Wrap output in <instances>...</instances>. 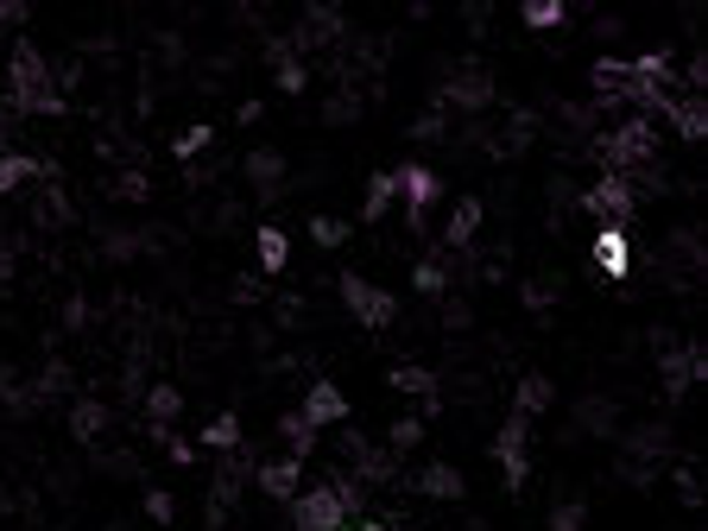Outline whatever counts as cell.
<instances>
[{"instance_id": "cell-45", "label": "cell", "mask_w": 708, "mask_h": 531, "mask_svg": "<svg viewBox=\"0 0 708 531\" xmlns=\"http://www.w3.org/2000/svg\"><path fill=\"white\" fill-rule=\"evenodd\" d=\"M26 20H32V13H26L20 0H0V26H26Z\"/></svg>"}, {"instance_id": "cell-41", "label": "cell", "mask_w": 708, "mask_h": 531, "mask_svg": "<svg viewBox=\"0 0 708 531\" xmlns=\"http://www.w3.org/2000/svg\"><path fill=\"white\" fill-rule=\"evenodd\" d=\"M677 493H684V507H702V474H696V462H677Z\"/></svg>"}, {"instance_id": "cell-46", "label": "cell", "mask_w": 708, "mask_h": 531, "mask_svg": "<svg viewBox=\"0 0 708 531\" xmlns=\"http://www.w3.org/2000/svg\"><path fill=\"white\" fill-rule=\"evenodd\" d=\"M354 531H393L386 519H354Z\"/></svg>"}, {"instance_id": "cell-17", "label": "cell", "mask_w": 708, "mask_h": 531, "mask_svg": "<svg viewBox=\"0 0 708 531\" xmlns=\"http://www.w3.org/2000/svg\"><path fill=\"white\" fill-rule=\"evenodd\" d=\"M412 488L424 493V500H462V493H469V481H462V469H455V462H424V469L412 474Z\"/></svg>"}, {"instance_id": "cell-9", "label": "cell", "mask_w": 708, "mask_h": 531, "mask_svg": "<svg viewBox=\"0 0 708 531\" xmlns=\"http://www.w3.org/2000/svg\"><path fill=\"white\" fill-rule=\"evenodd\" d=\"M493 462H500V474H507V493H519L531 481V424L525 417H507V424H500V436H493Z\"/></svg>"}, {"instance_id": "cell-18", "label": "cell", "mask_w": 708, "mask_h": 531, "mask_svg": "<svg viewBox=\"0 0 708 531\" xmlns=\"http://www.w3.org/2000/svg\"><path fill=\"white\" fill-rule=\"evenodd\" d=\"M266 58H273V82H278V96H304L311 89V70H304V58H297L285 39L266 45Z\"/></svg>"}, {"instance_id": "cell-3", "label": "cell", "mask_w": 708, "mask_h": 531, "mask_svg": "<svg viewBox=\"0 0 708 531\" xmlns=\"http://www.w3.org/2000/svg\"><path fill=\"white\" fill-rule=\"evenodd\" d=\"M493 101H500V82H493V70H488L481 58H462L450 77L436 82L431 108H436V115H450V108H455V115H488Z\"/></svg>"}, {"instance_id": "cell-5", "label": "cell", "mask_w": 708, "mask_h": 531, "mask_svg": "<svg viewBox=\"0 0 708 531\" xmlns=\"http://www.w3.org/2000/svg\"><path fill=\"white\" fill-rule=\"evenodd\" d=\"M658 380H665L670 399H684L689 386L708 380V348L702 342H670V335H658Z\"/></svg>"}, {"instance_id": "cell-7", "label": "cell", "mask_w": 708, "mask_h": 531, "mask_svg": "<svg viewBox=\"0 0 708 531\" xmlns=\"http://www.w3.org/2000/svg\"><path fill=\"white\" fill-rule=\"evenodd\" d=\"M670 455V431L665 424H639L627 436V455H620V474H627L632 488H651L658 481V462Z\"/></svg>"}, {"instance_id": "cell-4", "label": "cell", "mask_w": 708, "mask_h": 531, "mask_svg": "<svg viewBox=\"0 0 708 531\" xmlns=\"http://www.w3.org/2000/svg\"><path fill=\"white\" fill-rule=\"evenodd\" d=\"M335 292H342V304H348V316L361 323V330H393L399 323V297L386 292V285H374V278L342 273L335 278Z\"/></svg>"}, {"instance_id": "cell-2", "label": "cell", "mask_w": 708, "mask_h": 531, "mask_svg": "<svg viewBox=\"0 0 708 531\" xmlns=\"http://www.w3.org/2000/svg\"><path fill=\"white\" fill-rule=\"evenodd\" d=\"M589 153L601 158V171L608 177H632V171H646L651 158H658V127H651L646 115H627L620 127H601V134L589 139Z\"/></svg>"}, {"instance_id": "cell-29", "label": "cell", "mask_w": 708, "mask_h": 531, "mask_svg": "<svg viewBox=\"0 0 708 531\" xmlns=\"http://www.w3.org/2000/svg\"><path fill=\"white\" fill-rule=\"evenodd\" d=\"M203 450H222V455L240 450V417L235 412H216V417H209V424H203Z\"/></svg>"}, {"instance_id": "cell-8", "label": "cell", "mask_w": 708, "mask_h": 531, "mask_svg": "<svg viewBox=\"0 0 708 531\" xmlns=\"http://www.w3.org/2000/svg\"><path fill=\"white\" fill-rule=\"evenodd\" d=\"M582 209H589L594 222H601V228H627L632 222V209H639V197H632V184L627 177H594L589 190H582Z\"/></svg>"}, {"instance_id": "cell-30", "label": "cell", "mask_w": 708, "mask_h": 531, "mask_svg": "<svg viewBox=\"0 0 708 531\" xmlns=\"http://www.w3.org/2000/svg\"><path fill=\"white\" fill-rule=\"evenodd\" d=\"M519 20H525L531 32H557V26L570 20V7H563V0H525V7H519Z\"/></svg>"}, {"instance_id": "cell-14", "label": "cell", "mask_w": 708, "mask_h": 531, "mask_svg": "<svg viewBox=\"0 0 708 531\" xmlns=\"http://www.w3.org/2000/svg\"><path fill=\"white\" fill-rule=\"evenodd\" d=\"M665 115H670V127H677V139H689V146H702V139H708V101H702V96H684V89H670Z\"/></svg>"}, {"instance_id": "cell-28", "label": "cell", "mask_w": 708, "mask_h": 531, "mask_svg": "<svg viewBox=\"0 0 708 531\" xmlns=\"http://www.w3.org/2000/svg\"><path fill=\"white\" fill-rule=\"evenodd\" d=\"M177 412H184V393H177V386H146V417H153V431H171Z\"/></svg>"}, {"instance_id": "cell-40", "label": "cell", "mask_w": 708, "mask_h": 531, "mask_svg": "<svg viewBox=\"0 0 708 531\" xmlns=\"http://www.w3.org/2000/svg\"><path fill=\"white\" fill-rule=\"evenodd\" d=\"M412 139H424V146H431V139H450V115H436V108H431V115H417L412 120Z\"/></svg>"}, {"instance_id": "cell-19", "label": "cell", "mask_w": 708, "mask_h": 531, "mask_svg": "<svg viewBox=\"0 0 708 531\" xmlns=\"http://www.w3.org/2000/svg\"><path fill=\"white\" fill-rule=\"evenodd\" d=\"M594 273H608V278H627L632 273V240H627V228H601V235H594Z\"/></svg>"}, {"instance_id": "cell-38", "label": "cell", "mask_w": 708, "mask_h": 531, "mask_svg": "<svg viewBox=\"0 0 708 531\" xmlns=\"http://www.w3.org/2000/svg\"><path fill=\"white\" fill-rule=\"evenodd\" d=\"M146 519H153V525H171V519H177V500L165 488H146Z\"/></svg>"}, {"instance_id": "cell-10", "label": "cell", "mask_w": 708, "mask_h": 531, "mask_svg": "<svg viewBox=\"0 0 708 531\" xmlns=\"http://www.w3.org/2000/svg\"><path fill=\"white\" fill-rule=\"evenodd\" d=\"M393 177H399V197H405V216H412V228H424V209L443 197V177H436L431 165H399Z\"/></svg>"}, {"instance_id": "cell-23", "label": "cell", "mask_w": 708, "mask_h": 531, "mask_svg": "<svg viewBox=\"0 0 708 531\" xmlns=\"http://www.w3.org/2000/svg\"><path fill=\"white\" fill-rule=\"evenodd\" d=\"M399 203V177L393 171H374L367 177V203H361V222H386Z\"/></svg>"}, {"instance_id": "cell-37", "label": "cell", "mask_w": 708, "mask_h": 531, "mask_svg": "<svg viewBox=\"0 0 708 531\" xmlns=\"http://www.w3.org/2000/svg\"><path fill=\"white\" fill-rule=\"evenodd\" d=\"M519 297H525V311L544 316L557 304V278H525V292H519Z\"/></svg>"}, {"instance_id": "cell-35", "label": "cell", "mask_w": 708, "mask_h": 531, "mask_svg": "<svg viewBox=\"0 0 708 531\" xmlns=\"http://www.w3.org/2000/svg\"><path fill=\"white\" fill-rule=\"evenodd\" d=\"M39 222H45V228H63V222H70V197H63V184H51V190H45Z\"/></svg>"}, {"instance_id": "cell-22", "label": "cell", "mask_w": 708, "mask_h": 531, "mask_svg": "<svg viewBox=\"0 0 708 531\" xmlns=\"http://www.w3.org/2000/svg\"><path fill=\"white\" fill-rule=\"evenodd\" d=\"M254 254H259V273H285V259H292V235L285 228H254Z\"/></svg>"}, {"instance_id": "cell-15", "label": "cell", "mask_w": 708, "mask_h": 531, "mask_svg": "<svg viewBox=\"0 0 708 531\" xmlns=\"http://www.w3.org/2000/svg\"><path fill=\"white\" fill-rule=\"evenodd\" d=\"M538 127H544V120H538V108H512L507 127H500V134L488 139V153H493V158H519V153L531 146V139H538Z\"/></svg>"}, {"instance_id": "cell-13", "label": "cell", "mask_w": 708, "mask_h": 531, "mask_svg": "<svg viewBox=\"0 0 708 531\" xmlns=\"http://www.w3.org/2000/svg\"><path fill=\"white\" fill-rule=\"evenodd\" d=\"M254 488L266 493V500H278V507H292L297 488H304V462L297 455H278V462H259L254 469Z\"/></svg>"}, {"instance_id": "cell-39", "label": "cell", "mask_w": 708, "mask_h": 531, "mask_svg": "<svg viewBox=\"0 0 708 531\" xmlns=\"http://www.w3.org/2000/svg\"><path fill=\"white\" fill-rule=\"evenodd\" d=\"M589 525V507H582V500H563V507L551 512V531H582Z\"/></svg>"}, {"instance_id": "cell-25", "label": "cell", "mask_w": 708, "mask_h": 531, "mask_svg": "<svg viewBox=\"0 0 708 531\" xmlns=\"http://www.w3.org/2000/svg\"><path fill=\"white\" fill-rule=\"evenodd\" d=\"M576 424H582L589 436H613V431H620V412H613V399L589 393L582 405H576Z\"/></svg>"}, {"instance_id": "cell-44", "label": "cell", "mask_w": 708, "mask_h": 531, "mask_svg": "<svg viewBox=\"0 0 708 531\" xmlns=\"http://www.w3.org/2000/svg\"><path fill=\"white\" fill-rule=\"evenodd\" d=\"M146 190H153V184H146V177H139V171L115 177V197H127V203H139V197H146Z\"/></svg>"}, {"instance_id": "cell-47", "label": "cell", "mask_w": 708, "mask_h": 531, "mask_svg": "<svg viewBox=\"0 0 708 531\" xmlns=\"http://www.w3.org/2000/svg\"><path fill=\"white\" fill-rule=\"evenodd\" d=\"M393 531H424V525H393Z\"/></svg>"}, {"instance_id": "cell-21", "label": "cell", "mask_w": 708, "mask_h": 531, "mask_svg": "<svg viewBox=\"0 0 708 531\" xmlns=\"http://www.w3.org/2000/svg\"><path fill=\"white\" fill-rule=\"evenodd\" d=\"M481 197H462L450 209V228H443V254H462V247H474V235H481Z\"/></svg>"}, {"instance_id": "cell-11", "label": "cell", "mask_w": 708, "mask_h": 531, "mask_svg": "<svg viewBox=\"0 0 708 531\" xmlns=\"http://www.w3.org/2000/svg\"><path fill=\"white\" fill-rule=\"evenodd\" d=\"M297 417H304L311 431H330V424H348V393H342L335 380H311V393H304Z\"/></svg>"}, {"instance_id": "cell-36", "label": "cell", "mask_w": 708, "mask_h": 531, "mask_svg": "<svg viewBox=\"0 0 708 531\" xmlns=\"http://www.w3.org/2000/svg\"><path fill=\"white\" fill-rule=\"evenodd\" d=\"M311 240L316 247H342V240H348V222L342 216H311Z\"/></svg>"}, {"instance_id": "cell-42", "label": "cell", "mask_w": 708, "mask_h": 531, "mask_svg": "<svg viewBox=\"0 0 708 531\" xmlns=\"http://www.w3.org/2000/svg\"><path fill=\"white\" fill-rule=\"evenodd\" d=\"M153 443H165V455H171L177 469H190V462H197V450H190V443H184L177 431H153Z\"/></svg>"}, {"instance_id": "cell-32", "label": "cell", "mask_w": 708, "mask_h": 531, "mask_svg": "<svg viewBox=\"0 0 708 531\" xmlns=\"http://www.w3.org/2000/svg\"><path fill=\"white\" fill-rule=\"evenodd\" d=\"M70 393V367L63 361H45L39 380H32V405H45V399H63Z\"/></svg>"}, {"instance_id": "cell-24", "label": "cell", "mask_w": 708, "mask_h": 531, "mask_svg": "<svg viewBox=\"0 0 708 531\" xmlns=\"http://www.w3.org/2000/svg\"><path fill=\"white\" fill-rule=\"evenodd\" d=\"M101 431H108V405L101 399H77L70 405V436L77 443H101Z\"/></svg>"}, {"instance_id": "cell-43", "label": "cell", "mask_w": 708, "mask_h": 531, "mask_svg": "<svg viewBox=\"0 0 708 531\" xmlns=\"http://www.w3.org/2000/svg\"><path fill=\"white\" fill-rule=\"evenodd\" d=\"M361 115V101H354V89H342V96L330 101V108H323V120H330V127H342V120H354Z\"/></svg>"}, {"instance_id": "cell-20", "label": "cell", "mask_w": 708, "mask_h": 531, "mask_svg": "<svg viewBox=\"0 0 708 531\" xmlns=\"http://www.w3.org/2000/svg\"><path fill=\"white\" fill-rule=\"evenodd\" d=\"M557 405V386H551V374H525L519 386H512V417H544Z\"/></svg>"}, {"instance_id": "cell-27", "label": "cell", "mask_w": 708, "mask_h": 531, "mask_svg": "<svg viewBox=\"0 0 708 531\" xmlns=\"http://www.w3.org/2000/svg\"><path fill=\"white\" fill-rule=\"evenodd\" d=\"M412 292H424V297H443V292H450V259H443V254H424V259H417V266H412Z\"/></svg>"}, {"instance_id": "cell-34", "label": "cell", "mask_w": 708, "mask_h": 531, "mask_svg": "<svg viewBox=\"0 0 708 531\" xmlns=\"http://www.w3.org/2000/svg\"><path fill=\"white\" fill-rule=\"evenodd\" d=\"M209 139H216V127H209V120H197V127H184V134L171 139V158H184V165H190L197 153H209Z\"/></svg>"}, {"instance_id": "cell-16", "label": "cell", "mask_w": 708, "mask_h": 531, "mask_svg": "<svg viewBox=\"0 0 708 531\" xmlns=\"http://www.w3.org/2000/svg\"><path fill=\"white\" fill-rule=\"evenodd\" d=\"M247 184H254L266 203H278V197H285V153H273V146L247 153Z\"/></svg>"}, {"instance_id": "cell-12", "label": "cell", "mask_w": 708, "mask_h": 531, "mask_svg": "<svg viewBox=\"0 0 708 531\" xmlns=\"http://www.w3.org/2000/svg\"><path fill=\"white\" fill-rule=\"evenodd\" d=\"M58 184V158H39V153H0V197H13L20 184Z\"/></svg>"}, {"instance_id": "cell-33", "label": "cell", "mask_w": 708, "mask_h": 531, "mask_svg": "<svg viewBox=\"0 0 708 531\" xmlns=\"http://www.w3.org/2000/svg\"><path fill=\"white\" fill-rule=\"evenodd\" d=\"M417 443H424V417H417V412L393 417V431H386V450H393V455H412Z\"/></svg>"}, {"instance_id": "cell-31", "label": "cell", "mask_w": 708, "mask_h": 531, "mask_svg": "<svg viewBox=\"0 0 708 531\" xmlns=\"http://www.w3.org/2000/svg\"><path fill=\"white\" fill-rule=\"evenodd\" d=\"M278 436H285V450H292L297 462H311V455H316V431H311V424H304L297 412L278 417Z\"/></svg>"}, {"instance_id": "cell-26", "label": "cell", "mask_w": 708, "mask_h": 531, "mask_svg": "<svg viewBox=\"0 0 708 531\" xmlns=\"http://www.w3.org/2000/svg\"><path fill=\"white\" fill-rule=\"evenodd\" d=\"M386 386H393V393H405V399H417V405H424V399H436V374H431V367H417V361L393 367V374H386Z\"/></svg>"}, {"instance_id": "cell-1", "label": "cell", "mask_w": 708, "mask_h": 531, "mask_svg": "<svg viewBox=\"0 0 708 531\" xmlns=\"http://www.w3.org/2000/svg\"><path fill=\"white\" fill-rule=\"evenodd\" d=\"M7 115L26 120V115H63V89L51 77V63L32 39L13 45V58H7Z\"/></svg>"}, {"instance_id": "cell-6", "label": "cell", "mask_w": 708, "mask_h": 531, "mask_svg": "<svg viewBox=\"0 0 708 531\" xmlns=\"http://www.w3.org/2000/svg\"><path fill=\"white\" fill-rule=\"evenodd\" d=\"M292 525H297V531H348V525H354V512L342 507V493L323 481V488H297V500H292Z\"/></svg>"}]
</instances>
